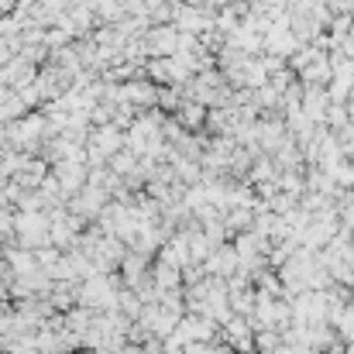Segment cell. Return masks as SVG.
<instances>
[{
	"label": "cell",
	"instance_id": "5b68a950",
	"mask_svg": "<svg viewBox=\"0 0 354 354\" xmlns=\"http://www.w3.org/2000/svg\"><path fill=\"white\" fill-rule=\"evenodd\" d=\"M279 344H282V334H279L275 327H261V330H254V351L258 354H272Z\"/></svg>",
	"mask_w": 354,
	"mask_h": 354
},
{
	"label": "cell",
	"instance_id": "8992f818",
	"mask_svg": "<svg viewBox=\"0 0 354 354\" xmlns=\"http://www.w3.org/2000/svg\"><path fill=\"white\" fill-rule=\"evenodd\" d=\"M296 203H299V200H296V196H289V193H275V196H272V200H268V210H272V214H279V217H282V214H289V210H292V207H296Z\"/></svg>",
	"mask_w": 354,
	"mask_h": 354
},
{
	"label": "cell",
	"instance_id": "3957f363",
	"mask_svg": "<svg viewBox=\"0 0 354 354\" xmlns=\"http://www.w3.org/2000/svg\"><path fill=\"white\" fill-rule=\"evenodd\" d=\"M227 306L234 310L237 317H248L254 310V286H234V289H227Z\"/></svg>",
	"mask_w": 354,
	"mask_h": 354
},
{
	"label": "cell",
	"instance_id": "7a4b0ae2",
	"mask_svg": "<svg viewBox=\"0 0 354 354\" xmlns=\"http://www.w3.org/2000/svg\"><path fill=\"white\" fill-rule=\"evenodd\" d=\"M330 76H334L330 52H327V55H320V59H313L310 66H303V69L296 73V80H299V83H306V86H327V83H330Z\"/></svg>",
	"mask_w": 354,
	"mask_h": 354
},
{
	"label": "cell",
	"instance_id": "277c9868",
	"mask_svg": "<svg viewBox=\"0 0 354 354\" xmlns=\"http://www.w3.org/2000/svg\"><path fill=\"white\" fill-rule=\"evenodd\" d=\"M327 172H330V179H334L341 189H354V162H348L344 155H341L337 162H330Z\"/></svg>",
	"mask_w": 354,
	"mask_h": 354
},
{
	"label": "cell",
	"instance_id": "6da1fadb",
	"mask_svg": "<svg viewBox=\"0 0 354 354\" xmlns=\"http://www.w3.org/2000/svg\"><path fill=\"white\" fill-rule=\"evenodd\" d=\"M327 107H330V93H327V86H306V83H303V100H299L303 118L313 120V124H324Z\"/></svg>",
	"mask_w": 354,
	"mask_h": 354
}]
</instances>
